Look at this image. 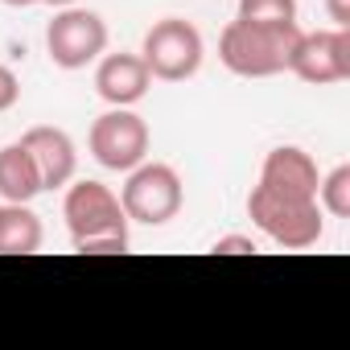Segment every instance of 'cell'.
Returning a JSON list of instances; mask_svg holds the SVG:
<instances>
[{"label": "cell", "instance_id": "20", "mask_svg": "<svg viewBox=\"0 0 350 350\" xmlns=\"http://www.w3.org/2000/svg\"><path fill=\"white\" fill-rule=\"evenodd\" d=\"M42 5H54V9H66V5H75V0H42Z\"/></svg>", "mask_w": 350, "mask_h": 350}, {"label": "cell", "instance_id": "10", "mask_svg": "<svg viewBox=\"0 0 350 350\" xmlns=\"http://www.w3.org/2000/svg\"><path fill=\"white\" fill-rule=\"evenodd\" d=\"M152 87V75L144 66L140 54H107L99 58V70H95V91L103 103L111 107H132L148 95Z\"/></svg>", "mask_w": 350, "mask_h": 350}, {"label": "cell", "instance_id": "19", "mask_svg": "<svg viewBox=\"0 0 350 350\" xmlns=\"http://www.w3.org/2000/svg\"><path fill=\"white\" fill-rule=\"evenodd\" d=\"M5 5H13V9H29V5H42V0H5Z\"/></svg>", "mask_w": 350, "mask_h": 350}, {"label": "cell", "instance_id": "13", "mask_svg": "<svg viewBox=\"0 0 350 350\" xmlns=\"http://www.w3.org/2000/svg\"><path fill=\"white\" fill-rule=\"evenodd\" d=\"M46 231L29 202H0V256H33Z\"/></svg>", "mask_w": 350, "mask_h": 350}, {"label": "cell", "instance_id": "14", "mask_svg": "<svg viewBox=\"0 0 350 350\" xmlns=\"http://www.w3.org/2000/svg\"><path fill=\"white\" fill-rule=\"evenodd\" d=\"M317 202L321 211H329L334 219H350V165L329 169L317 182Z\"/></svg>", "mask_w": 350, "mask_h": 350}, {"label": "cell", "instance_id": "6", "mask_svg": "<svg viewBox=\"0 0 350 350\" xmlns=\"http://www.w3.org/2000/svg\"><path fill=\"white\" fill-rule=\"evenodd\" d=\"M46 50H50V62H54V66H62V70H83V66H91V62L107 50V25H103L99 13L66 5V9L46 25Z\"/></svg>", "mask_w": 350, "mask_h": 350}, {"label": "cell", "instance_id": "8", "mask_svg": "<svg viewBox=\"0 0 350 350\" xmlns=\"http://www.w3.org/2000/svg\"><path fill=\"white\" fill-rule=\"evenodd\" d=\"M288 70L301 83H342L350 79V29H317V33H301Z\"/></svg>", "mask_w": 350, "mask_h": 350}, {"label": "cell", "instance_id": "5", "mask_svg": "<svg viewBox=\"0 0 350 350\" xmlns=\"http://www.w3.org/2000/svg\"><path fill=\"white\" fill-rule=\"evenodd\" d=\"M202 54H206L202 33H198L190 21H182V17L157 21V25L144 33V46H140V58H144L148 75L161 79V83H182V79L198 75Z\"/></svg>", "mask_w": 350, "mask_h": 350}, {"label": "cell", "instance_id": "12", "mask_svg": "<svg viewBox=\"0 0 350 350\" xmlns=\"http://www.w3.org/2000/svg\"><path fill=\"white\" fill-rule=\"evenodd\" d=\"M42 194V173L29 157V148L17 140V144H5L0 148V198L5 202H33Z\"/></svg>", "mask_w": 350, "mask_h": 350}, {"label": "cell", "instance_id": "4", "mask_svg": "<svg viewBox=\"0 0 350 350\" xmlns=\"http://www.w3.org/2000/svg\"><path fill=\"white\" fill-rule=\"evenodd\" d=\"M186 190L173 165L161 161H140L136 169H128V182L120 190V206L128 215V223H144V227H165L169 219L182 215Z\"/></svg>", "mask_w": 350, "mask_h": 350}, {"label": "cell", "instance_id": "2", "mask_svg": "<svg viewBox=\"0 0 350 350\" xmlns=\"http://www.w3.org/2000/svg\"><path fill=\"white\" fill-rule=\"evenodd\" d=\"M301 42V25H260V21H243L235 17L223 38H219V58L231 75L239 79H272L280 70H288L293 50Z\"/></svg>", "mask_w": 350, "mask_h": 350}, {"label": "cell", "instance_id": "11", "mask_svg": "<svg viewBox=\"0 0 350 350\" xmlns=\"http://www.w3.org/2000/svg\"><path fill=\"white\" fill-rule=\"evenodd\" d=\"M260 182L264 186H276V190H297V194H317V165L305 148L297 144H280L264 157V169H260Z\"/></svg>", "mask_w": 350, "mask_h": 350}, {"label": "cell", "instance_id": "15", "mask_svg": "<svg viewBox=\"0 0 350 350\" xmlns=\"http://www.w3.org/2000/svg\"><path fill=\"white\" fill-rule=\"evenodd\" d=\"M239 17L260 25H288L297 21V0H239Z\"/></svg>", "mask_w": 350, "mask_h": 350}, {"label": "cell", "instance_id": "18", "mask_svg": "<svg viewBox=\"0 0 350 350\" xmlns=\"http://www.w3.org/2000/svg\"><path fill=\"white\" fill-rule=\"evenodd\" d=\"M325 9L338 29H350V0H325Z\"/></svg>", "mask_w": 350, "mask_h": 350}, {"label": "cell", "instance_id": "7", "mask_svg": "<svg viewBox=\"0 0 350 350\" xmlns=\"http://www.w3.org/2000/svg\"><path fill=\"white\" fill-rule=\"evenodd\" d=\"M87 144H91V157L103 169L128 173V169H136L148 157V124L136 111H128V107H111V111H103L91 124Z\"/></svg>", "mask_w": 350, "mask_h": 350}, {"label": "cell", "instance_id": "16", "mask_svg": "<svg viewBox=\"0 0 350 350\" xmlns=\"http://www.w3.org/2000/svg\"><path fill=\"white\" fill-rule=\"evenodd\" d=\"M215 252H219V256H252V252H260V243H256L252 235H223V239L215 243Z\"/></svg>", "mask_w": 350, "mask_h": 350}, {"label": "cell", "instance_id": "17", "mask_svg": "<svg viewBox=\"0 0 350 350\" xmlns=\"http://www.w3.org/2000/svg\"><path fill=\"white\" fill-rule=\"evenodd\" d=\"M17 99H21V79L9 66H0V111H9Z\"/></svg>", "mask_w": 350, "mask_h": 350}, {"label": "cell", "instance_id": "1", "mask_svg": "<svg viewBox=\"0 0 350 350\" xmlns=\"http://www.w3.org/2000/svg\"><path fill=\"white\" fill-rule=\"evenodd\" d=\"M62 219L70 231L75 252L83 256H116L128 252V215L120 206V198L103 186V182H75L66 186L62 198Z\"/></svg>", "mask_w": 350, "mask_h": 350}, {"label": "cell", "instance_id": "9", "mask_svg": "<svg viewBox=\"0 0 350 350\" xmlns=\"http://www.w3.org/2000/svg\"><path fill=\"white\" fill-rule=\"evenodd\" d=\"M21 144L29 148L38 173H42V190H62L75 182V169H79V152H75V140L62 132V128H29L21 136Z\"/></svg>", "mask_w": 350, "mask_h": 350}, {"label": "cell", "instance_id": "3", "mask_svg": "<svg viewBox=\"0 0 350 350\" xmlns=\"http://www.w3.org/2000/svg\"><path fill=\"white\" fill-rule=\"evenodd\" d=\"M247 215L252 223L280 247L288 252H305L321 239L325 223H321V202L317 194H297V190H276L256 182V190L247 194Z\"/></svg>", "mask_w": 350, "mask_h": 350}]
</instances>
